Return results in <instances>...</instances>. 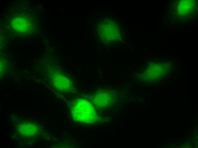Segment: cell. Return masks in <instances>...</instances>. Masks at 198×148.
I'll list each match as a JSON object with an SVG mask.
<instances>
[{"label": "cell", "instance_id": "6da1fadb", "mask_svg": "<svg viewBox=\"0 0 198 148\" xmlns=\"http://www.w3.org/2000/svg\"><path fill=\"white\" fill-rule=\"evenodd\" d=\"M72 113L75 120L80 122H93L96 117L94 108L88 102L83 100L75 101L72 105Z\"/></svg>", "mask_w": 198, "mask_h": 148}, {"label": "cell", "instance_id": "7a4b0ae2", "mask_svg": "<svg viewBox=\"0 0 198 148\" xmlns=\"http://www.w3.org/2000/svg\"><path fill=\"white\" fill-rule=\"evenodd\" d=\"M28 22L26 19L21 17L16 18L14 20L13 26L19 31L26 30L28 26Z\"/></svg>", "mask_w": 198, "mask_h": 148}]
</instances>
